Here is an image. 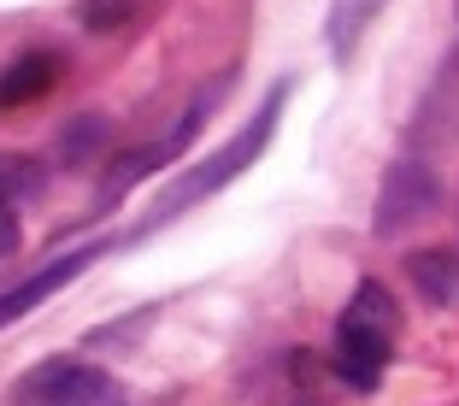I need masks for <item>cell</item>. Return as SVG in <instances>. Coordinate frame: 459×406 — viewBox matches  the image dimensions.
Instances as JSON below:
<instances>
[{
	"label": "cell",
	"instance_id": "6da1fadb",
	"mask_svg": "<svg viewBox=\"0 0 459 406\" xmlns=\"http://www.w3.org/2000/svg\"><path fill=\"white\" fill-rule=\"evenodd\" d=\"M394 336H401V307L383 283H359L353 300L336 318V348H330V366L348 389H377L383 371L394 359Z\"/></svg>",
	"mask_w": 459,
	"mask_h": 406
},
{
	"label": "cell",
	"instance_id": "7a4b0ae2",
	"mask_svg": "<svg viewBox=\"0 0 459 406\" xmlns=\"http://www.w3.org/2000/svg\"><path fill=\"white\" fill-rule=\"evenodd\" d=\"M283 100H289V82H277L265 107H259L254 118H247L242 130H236V142H224V148H218L212 160H201L195 171H183V177H177V183H171V194H165V201H160V206L148 212V224H142V230H153V224H165L171 212H183V206L206 201L212 189H224L230 177H242L247 165L259 160V148H265L271 135H277V118H283Z\"/></svg>",
	"mask_w": 459,
	"mask_h": 406
},
{
	"label": "cell",
	"instance_id": "3957f363",
	"mask_svg": "<svg viewBox=\"0 0 459 406\" xmlns=\"http://www.w3.org/2000/svg\"><path fill=\"white\" fill-rule=\"evenodd\" d=\"M212 95H218V82H212V89H201V95L189 100V112H183V124H177L171 135L148 142L142 153H118V160H112V171H107V183H100V201L112 206L124 189H130V183H142L148 171H160V165H171V160H183V153H189V142H195V130H201L206 112H212Z\"/></svg>",
	"mask_w": 459,
	"mask_h": 406
},
{
	"label": "cell",
	"instance_id": "277c9868",
	"mask_svg": "<svg viewBox=\"0 0 459 406\" xmlns=\"http://www.w3.org/2000/svg\"><path fill=\"white\" fill-rule=\"evenodd\" d=\"M30 401L36 406H130L118 394V383L100 366H82V359H54L30 377Z\"/></svg>",
	"mask_w": 459,
	"mask_h": 406
},
{
	"label": "cell",
	"instance_id": "5b68a950",
	"mask_svg": "<svg viewBox=\"0 0 459 406\" xmlns=\"http://www.w3.org/2000/svg\"><path fill=\"white\" fill-rule=\"evenodd\" d=\"M436 171L424 160H401L389 177H383V201H377V236H401L412 224L436 212Z\"/></svg>",
	"mask_w": 459,
	"mask_h": 406
},
{
	"label": "cell",
	"instance_id": "8992f818",
	"mask_svg": "<svg viewBox=\"0 0 459 406\" xmlns=\"http://www.w3.org/2000/svg\"><path fill=\"white\" fill-rule=\"evenodd\" d=\"M54 82H59V54L54 48H24L13 65L0 71V112H18L30 100L54 95Z\"/></svg>",
	"mask_w": 459,
	"mask_h": 406
},
{
	"label": "cell",
	"instance_id": "52a82bcc",
	"mask_svg": "<svg viewBox=\"0 0 459 406\" xmlns=\"http://www.w3.org/2000/svg\"><path fill=\"white\" fill-rule=\"evenodd\" d=\"M89 259H95V247H82V254H65V259H54V265H41L36 277H24L18 289H6L0 295V324H13V318H24L30 307H41V300L54 295V289H65L71 277H82L89 271Z\"/></svg>",
	"mask_w": 459,
	"mask_h": 406
},
{
	"label": "cell",
	"instance_id": "ba28073f",
	"mask_svg": "<svg viewBox=\"0 0 459 406\" xmlns=\"http://www.w3.org/2000/svg\"><path fill=\"white\" fill-rule=\"evenodd\" d=\"M406 271H412V283L424 289V300H436V307L459 300V259H454V254H442V247H424V254L406 259Z\"/></svg>",
	"mask_w": 459,
	"mask_h": 406
},
{
	"label": "cell",
	"instance_id": "9c48e42d",
	"mask_svg": "<svg viewBox=\"0 0 459 406\" xmlns=\"http://www.w3.org/2000/svg\"><path fill=\"white\" fill-rule=\"evenodd\" d=\"M377 13H383V0H336V6H330V48H336V59L353 54V41L371 30Z\"/></svg>",
	"mask_w": 459,
	"mask_h": 406
},
{
	"label": "cell",
	"instance_id": "30bf717a",
	"mask_svg": "<svg viewBox=\"0 0 459 406\" xmlns=\"http://www.w3.org/2000/svg\"><path fill=\"white\" fill-rule=\"evenodd\" d=\"M41 183H48V177H41V165H36V160H18V153H0V194H6L13 206L36 201V194H41Z\"/></svg>",
	"mask_w": 459,
	"mask_h": 406
},
{
	"label": "cell",
	"instance_id": "8fae6325",
	"mask_svg": "<svg viewBox=\"0 0 459 406\" xmlns=\"http://www.w3.org/2000/svg\"><path fill=\"white\" fill-rule=\"evenodd\" d=\"M18 242H24V218H18V206L0 194V259L18 254Z\"/></svg>",
	"mask_w": 459,
	"mask_h": 406
}]
</instances>
